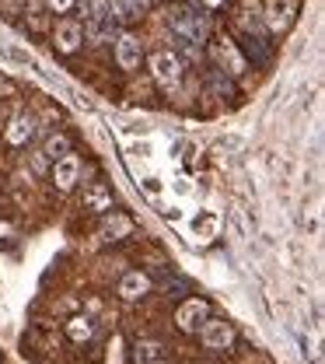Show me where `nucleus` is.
Here are the masks:
<instances>
[{
    "mask_svg": "<svg viewBox=\"0 0 325 364\" xmlns=\"http://www.w3.org/2000/svg\"><path fill=\"white\" fill-rule=\"evenodd\" d=\"M150 277L143 270H130L123 273V280H119V287H116V294H119V301H126V305H137V301H143L147 294H150Z\"/></svg>",
    "mask_w": 325,
    "mask_h": 364,
    "instance_id": "9b49d317",
    "label": "nucleus"
},
{
    "mask_svg": "<svg viewBox=\"0 0 325 364\" xmlns=\"http://www.w3.org/2000/svg\"><path fill=\"white\" fill-rule=\"evenodd\" d=\"M130 231H133V221H130L126 214H116V210H112V214H105V221L98 228V242H105V245H109V242H123Z\"/></svg>",
    "mask_w": 325,
    "mask_h": 364,
    "instance_id": "4468645a",
    "label": "nucleus"
},
{
    "mask_svg": "<svg viewBox=\"0 0 325 364\" xmlns=\"http://www.w3.org/2000/svg\"><path fill=\"white\" fill-rule=\"evenodd\" d=\"M147 67H150V77H154V85L161 91H175L182 85L186 63H182V56L175 49H154L150 60H147Z\"/></svg>",
    "mask_w": 325,
    "mask_h": 364,
    "instance_id": "7ed1b4c3",
    "label": "nucleus"
},
{
    "mask_svg": "<svg viewBox=\"0 0 325 364\" xmlns=\"http://www.w3.org/2000/svg\"><path fill=\"white\" fill-rule=\"evenodd\" d=\"M77 7H81V28H84V39L92 46H105L116 39V32H119V21L112 18V7H109V0H77Z\"/></svg>",
    "mask_w": 325,
    "mask_h": 364,
    "instance_id": "f257e3e1",
    "label": "nucleus"
},
{
    "mask_svg": "<svg viewBox=\"0 0 325 364\" xmlns=\"http://www.w3.org/2000/svg\"><path fill=\"white\" fill-rule=\"evenodd\" d=\"M32 168H35V172H46L49 168V158L43 154V151H35V154H32Z\"/></svg>",
    "mask_w": 325,
    "mask_h": 364,
    "instance_id": "412c9836",
    "label": "nucleus"
},
{
    "mask_svg": "<svg viewBox=\"0 0 325 364\" xmlns=\"http://www.w3.org/2000/svg\"><path fill=\"white\" fill-rule=\"evenodd\" d=\"M81 43H84L81 21H77V18H60L56 28H53V49L63 53V56H74V53L81 49Z\"/></svg>",
    "mask_w": 325,
    "mask_h": 364,
    "instance_id": "0eeeda50",
    "label": "nucleus"
},
{
    "mask_svg": "<svg viewBox=\"0 0 325 364\" xmlns=\"http://www.w3.org/2000/svg\"><path fill=\"white\" fill-rule=\"evenodd\" d=\"M199 343L206 347V350H214V354H224V350H231L234 347V326L228 318H206L203 326H199Z\"/></svg>",
    "mask_w": 325,
    "mask_h": 364,
    "instance_id": "39448f33",
    "label": "nucleus"
},
{
    "mask_svg": "<svg viewBox=\"0 0 325 364\" xmlns=\"http://www.w3.org/2000/svg\"><path fill=\"white\" fill-rule=\"evenodd\" d=\"M67 336L74 340V343H88L94 336V318L88 316H74L70 322H67Z\"/></svg>",
    "mask_w": 325,
    "mask_h": 364,
    "instance_id": "f3484780",
    "label": "nucleus"
},
{
    "mask_svg": "<svg viewBox=\"0 0 325 364\" xmlns=\"http://www.w3.org/2000/svg\"><path fill=\"white\" fill-rule=\"evenodd\" d=\"M297 18V0H266L263 4V28L273 32V36H283Z\"/></svg>",
    "mask_w": 325,
    "mask_h": 364,
    "instance_id": "423d86ee",
    "label": "nucleus"
},
{
    "mask_svg": "<svg viewBox=\"0 0 325 364\" xmlns=\"http://www.w3.org/2000/svg\"><path fill=\"white\" fill-rule=\"evenodd\" d=\"M74 151V144H70V136L67 134H49L46 144H43V154H46L49 161H60L63 154H70Z\"/></svg>",
    "mask_w": 325,
    "mask_h": 364,
    "instance_id": "a211bd4d",
    "label": "nucleus"
},
{
    "mask_svg": "<svg viewBox=\"0 0 325 364\" xmlns=\"http://www.w3.org/2000/svg\"><path fill=\"white\" fill-rule=\"evenodd\" d=\"M81 207L84 214H112V189L105 182H88L84 186V196H81Z\"/></svg>",
    "mask_w": 325,
    "mask_h": 364,
    "instance_id": "ddd939ff",
    "label": "nucleus"
},
{
    "mask_svg": "<svg viewBox=\"0 0 325 364\" xmlns=\"http://www.w3.org/2000/svg\"><path fill=\"white\" fill-rule=\"evenodd\" d=\"M210 318V305L203 298H186L179 309H175V326L182 333H199V326Z\"/></svg>",
    "mask_w": 325,
    "mask_h": 364,
    "instance_id": "9d476101",
    "label": "nucleus"
},
{
    "mask_svg": "<svg viewBox=\"0 0 325 364\" xmlns=\"http://www.w3.org/2000/svg\"><path fill=\"white\" fill-rule=\"evenodd\" d=\"M150 4H154V0H109V7H112V18H116V21H133V18H143V14L150 11Z\"/></svg>",
    "mask_w": 325,
    "mask_h": 364,
    "instance_id": "dca6fc26",
    "label": "nucleus"
},
{
    "mask_svg": "<svg viewBox=\"0 0 325 364\" xmlns=\"http://www.w3.org/2000/svg\"><path fill=\"white\" fill-rule=\"evenodd\" d=\"M210 56H214V63H217L228 77H241V74L248 70V60L241 56V49H238L234 39H228V36H217V39L210 43Z\"/></svg>",
    "mask_w": 325,
    "mask_h": 364,
    "instance_id": "20e7f679",
    "label": "nucleus"
},
{
    "mask_svg": "<svg viewBox=\"0 0 325 364\" xmlns=\"http://www.w3.org/2000/svg\"><path fill=\"white\" fill-rule=\"evenodd\" d=\"M234 21L248 32V36H263L266 28H263V4H255V0H245L238 11H234Z\"/></svg>",
    "mask_w": 325,
    "mask_h": 364,
    "instance_id": "2eb2a0df",
    "label": "nucleus"
},
{
    "mask_svg": "<svg viewBox=\"0 0 325 364\" xmlns=\"http://www.w3.org/2000/svg\"><path fill=\"white\" fill-rule=\"evenodd\" d=\"M165 21H168L172 36L186 39L189 46L206 43V36H210V18H206L199 7H192V4H175V7H168Z\"/></svg>",
    "mask_w": 325,
    "mask_h": 364,
    "instance_id": "f03ea898",
    "label": "nucleus"
},
{
    "mask_svg": "<svg viewBox=\"0 0 325 364\" xmlns=\"http://www.w3.org/2000/svg\"><path fill=\"white\" fill-rule=\"evenodd\" d=\"M39 134V119L32 116V112H18L11 123H7V130H4V140L11 144V147H25L32 136Z\"/></svg>",
    "mask_w": 325,
    "mask_h": 364,
    "instance_id": "f8f14e48",
    "label": "nucleus"
},
{
    "mask_svg": "<svg viewBox=\"0 0 325 364\" xmlns=\"http://www.w3.org/2000/svg\"><path fill=\"white\" fill-rule=\"evenodd\" d=\"M137 361L140 364H165V343H161V340H140Z\"/></svg>",
    "mask_w": 325,
    "mask_h": 364,
    "instance_id": "6ab92c4d",
    "label": "nucleus"
},
{
    "mask_svg": "<svg viewBox=\"0 0 325 364\" xmlns=\"http://www.w3.org/2000/svg\"><path fill=\"white\" fill-rule=\"evenodd\" d=\"M46 7L53 11V14H67V11L77 7V0H46Z\"/></svg>",
    "mask_w": 325,
    "mask_h": 364,
    "instance_id": "aec40b11",
    "label": "nucleus"
},
{
    "mask_svg": "<svg viewBox=\"0 0 325 364\" xmlns=\"http://www.w3.org/2000/svg\"><path fill=\"white\" fill-rule=\"evenodd\" d=\"M112 43H116V63H119V70H137L140 60H143V43H140L133 32H126V28H119Z\"/></svg>",
    "mask_w": 325,
    "mask_h": 364,
    "instance_id": "1a4fd4ad",
    "label": "nucleus"
},
{
    "mask_svg": "<svg viewBox=\"0 0 325 364\" xmlns=\"http://www.w3.org/2000/svg\"><path fill=\"white\" fill-rule=\"evenodd\" d=\"M49 179L56 186V193H70L77 182H81V158L70 151V154H63L60 161H53L49 165Z\"/></svg>",
    "mask_w": 325,
    "mask_h": 364,
    "instance_id": "6e6552de",
    "label": "nucleus"
}]
</instances>
